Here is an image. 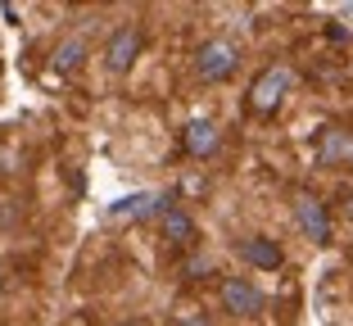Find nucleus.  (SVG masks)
<instances>
[{
    "label": "nucleus",
    "mask_w": 353,
    "mask_h": 326,
    "mask_svg": "<svg viewBox=\"0 0 353 326\" xmlns=\"http://www.w3.org/2000/svg\"><path fill=\"white\" fill-rule=\"evenodd\" d=\"M236 68H240V50L227 37H213V41H204L195 50V77L199 82H227Z\"/></svg>",
    "instance_id": "nucleus-1"
},
{
    "label": "nucleus",
    "mask_w": 353,
    "mask_h": 326,
    "mask_svg": "<svg viewBox=\"0 0 353 326\" xmlns=\"http://www.w3.org/2000/svg\"><path fill=\"white\" fill-rule=\"evenodd\" d=\"M136 54H141V28L127 23V28H118L114 37L104 41V68H109V73H127L136 63Z\"/></svg>",
    "instance_id": "nucleus-3"
},
{
    "label": "nucleus",
    "mask_w": 353,
    "mask_h": 326,
    "mask_svg": "<svg viewBox=\"0 0 353 326\" xmlns=\"http://www.w3.org/2000/svg\"><path fill=\"white\" fill-rule=\"evenodd\" d=\"M159 222H163V236H168L172 245H190V241H195V218H190L186 209L168 204V209L159 213Z\"/></svg>",
    "instance_id": "nucleus-10"
},
{
    "label": "nucleus",
    "mask_w": 353,
    "mask_h": 326,
    "mask_svg": "<svg viewBox=\"0 0 353 326\" xmlns=\"http://www.w3.org/2000/svg\"><path fill=\"white\" fill-rule=\"evenodd\" d=\"M317 159H322L326 168H353V132L322 127L317 132Z\"/></svg>",
    "instance_id": "nucleus-4"
},
{
    "label": "nucleus",
    "mask_w": 353,
    "mask_h": 326,
    "mask_svg": "<svg viewBox=\"0 0 353 326\" xmlns=\"http://www.w3.org/2000/svg\"><path fill=\"white\" fill-rule=\"evenodd\" d=\"M176 326H208L199 313H176Z\"/></svg>",
    "instance_id": "nucleus-13"
},
{
    "label": "nucleus",
    "mask_w": 353,
    "mask_h": 326,
    "mask_svg": "<svg viewBox=\"0 0 353 326\" xmlns=\"http://www.w3.org/2000/svg\"><path fill=\"white\" fill-rule=\"evenodd\" d=\"M222 308L236 317H259L263 313V295L254 290L250 281H240V276H227L222 281Z\"/></svg>",
    "instance_id": "nucleus-5"
},
{
    "label": "nucleus",
    "mask_w": 353,
    "mask_h": 326,
    "mask_svg": "<svg viewBox=\"0 0 353 326\" xmlns=\"http://www.w3.org/2000/svg\"><path fill=\"white\" fill-rule=\"evenodd\" d=\"M208 181L199 177V172H190V177H181V186H176V195H204Z\"/></svg>",
    "instance_id": "nucleus-12"
},
{
    "label": "nucleus",
    "mask_w": 353,
    "mask_h": 326,
    "mask_svg": "<svg viewBox=\"0 0 353 326\" xmlns=\"http://www.w3.org/2000/svg\"><path fill=\"white\" fill-rule=\"evenodd\" d=\"M285 91H290V68H268V73H259L254 86H250V114L272 118L281 109V100H285Z\"/></svg>",
    "instance_id": "nucleus-2"
},
{
    "label": "nucleus",
    "mask_w": 353,
    "mask_h": 326,
    "mask_svg": "<svg viewBox=\"0 0 353 326\" xmlns=\"http://www.w3.org/2000/svg\"><path fill=\"white\" fill-rule=\"evenodd\" d=\"M82 59H86V41H63L59 50H54V68H63V73L77 68Z\"/></svg>",
    "instance_id": "nucleus-11"
},
{
    "label": "nucleus",
    "mask_w": 353,
    "mask_h": 326,
    "mask_svg": "<svg viewBox=\"0 0 353 326\" xmlns=\"http://www.w3.org/2000/svg\"><path fill=\"white\" fill-rule=\"evenodd\" d=\"M127 326H145V322H127Z\"/></svg>",
    "instance_id": "nucleus-14"
},
{
    "label": "nucleus",
    "mask_w": 353,
    "mask_h": 326,
    "mask_svg": "<svg viewBox=\"0 0 353 326\" xmlns=\"http://www.w3.org/2000/svg\"><path fill=\"white\" fill-rule=\"evenodd\" d=\"M294 218H299L303 236L317 245L331 241V218H326V204L317 200V195H299V204H294Z\"/></svg>",
    "instance_id": "nucleus-6"
},
{
    "label": "nucleus",
    "mask_w": 353,
    "mask_h": 326,
    "mask_svg": "<svg viewBox=\"0 0 353 326\" xmlns=\"http://www.w3.org/2000/svg\"><path fill=\"white\" fill-rule=\"evenodd\" d=\"M168 195H127V200H118L114 204V218H123V222H132V218H150V213H163L168 209Z\"/></svg>",
    "instance_id": "nucleus-9"
},
{
    "label": "nucleus",
    "mask_w": 353,
    "mask_h": 326,
    "mask_svg": "<svg viewBox=\"0 0 353 326\" xmlns=\"http://www.w3.org/2000/svg\"><path fill=\"white\" fill-rule=\"evenodd\" d=\"M240 254H245V263L263 267V272H276L281 263H285V254H281L276 241H268V236H250V241L240 245Z\"/></svg>",
    "instance_id": "nucleus-8"
},
{
    "label": "nucleus",
    "mask_w": 353,
    "mask_h": 326,
    "mask_svg": "<svg viewBox=\"0 0 353 326\" xmlns=\"http://www.w3.org/2000/svg\"><path fill=\"white\" fill-rule=\"evenodd\" d=\"M181 145H186V154H195V159H208L213 150L222 145V132H218V123H208V118H195V123L181 132Z\"/></svg>",
    "instance_id": "nucleus-7"
}]
</instances>
